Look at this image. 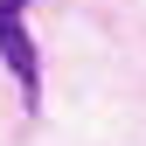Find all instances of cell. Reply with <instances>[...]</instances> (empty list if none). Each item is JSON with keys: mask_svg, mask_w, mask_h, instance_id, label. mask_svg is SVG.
I'll return each mask as SVG.
<instances>
[{"mask_svg": "<svg viewBox=\"0 0 146 146\" xmlns=\"http://www.w3.org/2000/svg\"><path fill=\"white\" fill-rule=\"evenodd\" d=\"M21 7H28V0H0V63L14 70L21 104L35 111V104H42V56H35V35H28V21H21Z\"/></svg>", "mask_w": 146, "mask_h": 146, "instance_id": "1", "label": "cell"}]
</instances>
